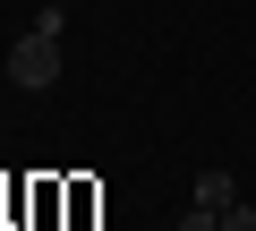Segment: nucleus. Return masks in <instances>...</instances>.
I'll return each mask as SVG.
<instances>
[{"label": "nucleus", "mask_w": 256, "mask_h": 231, "mask_svg": "<svg viewBox=\"0 0 256 231\" xmlns=\"http://www.w3.org/2000/svg\"><path fill=\"white\" fill-rule=\"evenodd\" d=\"M9 86L18 94H43V86H60V35H18V52H9Z\"/></svg>", "instance_id": "obj_1"}, {"label": "nucleus", "mask_w": 256, "mask_h": 231, "mask_svg": "<svg viewBox=\"0 0 256 231\" xmlns=\"http://www.w3.org/2000/svg\"><path fill=\"white\" fill-rule=\"evenodd\" d=\"M196 205H214V214L239 205V180H230V171H205V180H196Z\"/></svg>", "instance_id": "obj_2"}, {"label": "nucleus", "mask_w": 256, "mask_h": 231, "mask_svg": "<svg viewBox=\"0 0 256 231\" xmlns=\"http://www.w3.org/2000/svg\"><path fill=\"white\" fill-rule=\"evenodd\" d=\"M180 231H222V214H214V205H188V214H180Z\"/></svg>", "instance_id": "obj_3"}, {"label": "nucleus", "mask_w": 256, "mask_h": 231, "mask_svg": "<svg viewBox=\"0 0 256 231\" xmlns=\"http://www.w3.org/2000/svg\"><path fill=\"white\" fill-rule=\"evenodd\" d=\"M222 231H256V205L239 197V205H222Z\"/></svg>", "instance_id": "obj_4"}]
</instances>
